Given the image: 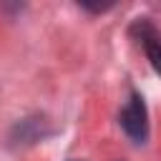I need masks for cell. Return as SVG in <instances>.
I'll return each mask as SVG.
<instances>
[{"label":"cell","mask_w":161,"mask_h":161,"mask_svg":"<svg viewBox=\"0 0 161 161\" xmlns=\"http://www.w3.org/2000/svg\"><path fill=\"white\" fill-rule=\"evenodd\" d=\"M118 123L131 141L146 143V138H148V111H146V103L138 93H131V101L123 106V111L118 116Z\"/></svg>","instance_id":"6da1fadb"},{"label":"cell","mask_w":161,"mask_h":161,"mask_svg":"<svg viewBox=\"0 0 161 161\" xmlns=\"http://www.w3.org/2000/svg\"><path fill=\"white\" fill-rule=\"evenodd\" d=\"M131 38L143 48L148 63H151L153 70L161 75V33H158L146 18H138V20L131 25Z\"/></svg>","instance_id":"7a4b0ae2"}]
</instances>
